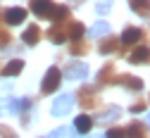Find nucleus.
Segmentation results:
<instances>
[{"label": "nucleus", "mask_w": 150, "mask_h": 138, "mask_svg": "<svg viewBox=\"0 0 150 138\" xmlns=\"http://www.w3.org/2000/svg\"><path fill=\"white\" fill-rule=\"evenodd\" d=\"M10 41H12V36L7 33V29L0 26V48H7V45H10Z\"/></svg>", "instance_id": "b1692460"}, {"label": "nucleus", "mask_w": 150, "mask_h": 138, "mask_svg": "<svg viewBox=\"0 0 150 138\" xmlns=\"http://www.w3.org/2000/svg\"><path fill=\"white\" fill-rule=\"evenodd\" d=\"M22 69H24V60H10V62L3 67V74H5L7 79H12V76H17V74H22Z\"/></svg>", "instance_id": "6ab92c4d"}, {"label": "nucleus", "mask_w": 150, "mask_h": 138, "mask_svg": "<svg viewBox=\"0 0 150 138\" xmlns=\"http://www.w3.org/2000/svg\"><path fill=\"white\" fill-rule=\"evenodd\" d=\"M86 26L81 22H69L67 24V41H76V38H83Z\"/></svg>", "instance_id": "a211bd4d"}, {"label": "nucleus", "mask_w": 150, "mask_h": 138, "mask_svg": "<svg viewBox=\"0 0 150 138\" xmlns=\"http://www.w3.org/2000/svg\"><path fill=\"white\" fill-rule=\"evenodd\" d=\"M129 110L134 112V114H136V112H143V110H145V103H134V105H131Z\"/></svg>", "instance_id": "c85d7f7f"}, {"label": "nucleus", "mask_w": 150, "mask_h": 138, "mask_svg": "<svg viewBox=\"0 0 150 138\" xmlns=\"http://www.w3.org/2000/svg\"><path fill=\"white\" fill-rule=\"evenodd\" d=\"M60 81H62V71L57 69V67H50L48 71H45V76H43V84H41V91H43V95H50V93H55L60 88Z\"/></svg>", "instance_id": "f257e3e1"}, {"label": "nucleus", "mask_w": 150, "mask_h": 138, "mask_svg": "<svg viewBox=\"0 0 150 138\" xmlns=\"http://www.w3.org/2000/svg\"><path fill=\"white\" fill-rule=\"evenodd\" d=\"M45 36H48V41L55 43V45L64 43V41H67V24H52V26L45 31Z\"/></svg>", "instance_id": "1a4fd4ad"}, {"label": "nucleus", "mask_w": 150, "mask_h": 138, "mask_svg": "<svg viewBox=\"0 0 150 138\" xmlns=\"http://www.w3.org/2000/svg\"><path fill=\"white\" fill-rule=\"evenodd\" d=\"M74 129H76L79 133H88L93 129V119L88 114H81V117H76V122H74Z\"/></svg>", "instance_id": "412c9836"}, {"label": "nucleus", "mask_w": 150, "mask_h": 138, "mask_svg": "<svg viewBox=\"0 0 150 138\" xmlns=\"http://www.w3.org/2000/svg\"><path fill=\"white\" fill-rule=\"evenodd\" d=\"M105 33H110V24H107V22H98L96 26H93V29L88 31V36H93V38H98V36H105Z\"/></svg>", "instance_id": "4be33fe9"}, {"label": "nucleus", "mask_w": 150, "mask_h": 138, "mask_svg": "<svg viewBox=\"0 0 150 138\" xmlns=\"http://www.w3.org/2000/svg\"><path fill=\"white\" fill-rule=\"evenodd\" d=\"M64 76L69 81H79V79H86L88 76V64L86 62H79V60H69L64 64Z\"/></svg>", "instance_id": "f03ea898"}, {"label": "nucleus", "mask_w": 150, "mask_h": 138, "mask_svg": "<svg viewBox=\"0 0 150 138\" xmlns=\"http://www.w3.org/2000/svg\"><path fill=\"white\" fill-rule=\"evenodd\" d=\"M129 7L141 19H150V0H129Z\"/></svg>", "instance_id": "f3484780"}, {"label": "nucleus", "mask_w": 150, "mask_h": 138, "mask_svg": "<svg viewBox=\"0 0 150 138\" xmlns=\"http://www.w3.org/2000/svg\"><path fill=\"white\" fill-rule=\"evenodd\" d=\"M50 138H71V129L69 126H60V129L50 131Z\"/></svg>", "instance_id": "5701e85b"}, {"label": "nucleus", "mask_w": 150, "mask_h": 138, "mask_svg": "<svg viewBox=\"0 0 150 138\" xmlns=\"http://www.w3.org/2000/svg\"><path fill=\"white\" fill-rule=\"evenodd\" d=\"M22 110V100H10V112H19Z\"/></svg>", "instance_id": "cd10ccee"}, {"label": "nucleus", "mask_w": 150, "mask_h": 138, "mask_svg": "<svg viewBox=\"0 0 150 138\" xmlns=\"http://www.w3.org/2000/svg\"><path fill=\"white\" fill-rule=\"evenodd\" d=\"M71 107H74V95L64 93V95H60V98H55V103H52L50 112H52L55 117H64V114H69Z\"/></svg>", "instance_id": "39448f33"}, {"label": "nucleus", "mask_w": 150, "mask_h": 138, "mask_svg": "<svg viewBox=\"0 0 150 138\" xmlns=\"http://www.w3.org/2000/svg\"><path fill=\"white\" fill-rule=\"evenodd\" d=\"M3 19L7 26H17V24L26 22V10L24 7H7V10H3Z\"/></svg>", "instance_id": "0eeeda50"}, {"label": "nucleus", "mask_w": 150, "mask_h": 138, "mask_svg": "<svg viewBox=\"0 0 150 138\" xmlns=\"http://www.w3.org/2000/svg\"><path fill=\"white\" fill-rule=\"evenodd\" d=\"M0 136H3V138H17V133L10 126H5V124H0Z\"/></svg>", "instance_id": "bb28decb"}, {"label": "nucleus", "mask_w": 150, "mask_h": 138, "mask_svg": "<svg viewBox=\"0 0 150 138\" xmlns=\"http://www.w3.org/2000/svg\"><path fill=\"white\" fill-rule=\"evenodd\" d=\"M117 117H122V110L117 107V105H110L103 114H100V119H98V124H107V122H115Z\"/></svg>", "instance_id": "aec40b11"}, {"label": "nucleus", "mask_w": 150, "mask_h": 138, "mask_svg": "<svg viewBox=\"0 0 150 138\" xmlns=\"http://www.w3.org/2000/svg\"><path fill=\"white\" fill-rule=\"evenodd\" d=\"M143 38H145V31H143V29H138V26H126V29L122 31L119 43H122L124 48H134V45H138V41H143Z\"/></svg>", "instance_id": "7ed1b4c3"}, {"label": "nucleus", "mask_w": 150, "mask_h": 138, "mask_svg": "<svg viewBox=\"0 0 150 138\" xmlns=\"http://www.w3.org/2000/svg\"><path fill=\"white\" fill-rule=\"evenodd\" d=\"M98 138H105V136H98Z\"/></svg>", "instance_id": "7c9ffc66"}, {"label": "nucleus", "mask_w": 150, "mask_h": 138, "mask_svg": "<svg viewBox=\"0 0 150 138\" xmlns=\"http://www.w3.org/2000/svg\"><path fill=\"white\" fill-rule=\"evenodd\" d=\"M41 36H43L41 26H38V24H31V26H29V29L22 33V41H24L26 45H36V43L41 41Z\"/></svg>", "instance_id": "ddd939ff"}, {"label": "nucleus", "mask_w": 150, "mask_h": 138, "mask_svg": "<svg viewBox=\"0 0 150 138\" xmlns=\"http://www.w3.org/2000/svg\"><path fill=\"white\" fill-rule=\"evenodd\" d=\"M129 62L131 64H150V48L148 45H136L129 52Z\"/></svg>", "instance_id": "6e6552de"}, {"label": "nucleus", "mask_w": 150, "mask_h": 138, "mask_svg": "<svg viewBox=\"0 0 150 138\" xmlns=\"http://www.w3.org/2000/svg\"><path fill=\"white\" fill-rule=\"evenodd\" d=\"M105 138H126V133H124V129H110L105 133Z\"/></svg>", "instance_id": "a878e982"}, {"label": "nucleus", "mask_w": 150, "mask_h": 138, "mask_svg": "<svg viewBox=\"0 0 150 138\" xmlns=\"http://www.w3.org/2000/svg\"><path fill=\"white\" fill-rule=\"evenodd\" d=\"M117 48H119V38H115V36H105L103 41H100V45H98V52L100 55H110V52H117Z\"/></svg>", "instance_id": "dca6fc26"}, {"label": "nucleus", "mask_w": 150, "mask_h": 138, "mask_svg": "<svg viewBox=\"0 0 150 138\" xmlns=\"http://www.w3.org/2000/svg\"><path fill=\"white\" fill-rule=\"evenodd\" d=\"M115 84H119V86H124V88H129V91H141V88H143V81H141L138 76H134V74H122V76H117Z\"/></svg>", "instance_id": "9b49d317"}, {"label": "nucleus", "mask_w": 150, "mask_h": 138, "mask_svg": "<svg viewBox=\"0 0 150 138\" xmlns=\"http://www.w3.org/2000/svg\"><path fill=\"white\" fill-rule=\"evenodd\" d=\"M110 7H112V0H100V3L96 5V12L98 14H105V12H110Z\"/></svg>", "instance_id": "393cba45"}, {"label": "nucleus", "mask_w": 150, "mask_h": 138, "mask_svg": "<svg viewBox=\"0 0 150 138\" xmlns=\"http://www.w3.org/2000/svg\"><path fill=\"white\" fill-rule=\"evenodd\" d=\"M98 95H96V88L93 86H81L79 88V105L83 110H93V107H98Z\"/></svg>", "instance_id": "20e7f679"}, {"label": "nucleus", "mask_w": 150, "mask_h": 138, "mask_svg": "<svg viewBox=\"0 0 150 138\" xmlns=\"http://www.w3.org/2000/svg\"><path fill=\"white\" fill-rule=\"evenodd\" d=\"M126 138H148V129L143 122H131L126 129H124Z\"/></svg>", "instance_id": "2eb2a0df"}, {"label": "nucleus", "mask_w": 150, "mask_h": 138, "mask_svg": "<svg viewBox=\"0 0 150 138\" xmlns=\"http://www.w3.org/2000/svg\"><path fill=\"white\" fill-rule=\"evenodd\" d=\"M148 100H150V98H148Z\"/></svg>", "instance_id": "2f4dec72"}, {"label": "nucleus", "mask_w": 150, "mask_h": 138, "mask_svg": "<svg viewBox=\"0 0 150 138\" xmlns=\"http://www.w3.org/2000/svg\"><path fill=\"white\" fill-rule=\"evenodd\" d=\"M55 10V0H31V12L41 19H50Z\"/></svg>", "instance_id": "423d86ee"}, {"label": "nucleus", "mask_w": 150, "mask_h": 138, "mask_svg": "<svg viewBox=\"0 0 150 138\" xmlns=\"http://www.w3.org/2000/svg\"><path fill=\"white\" fill-rule=\"evenodd\" d=\"M110 84H115V64H105L100 71H98V86H110Z\"/></svg>", "instance_id": "4468645a"}, {"label": "nucleus", "mask_w": 150, "mask_h": 138, "mask_svg": "<svg viewBox=\"0 0 150 138\" xmlns=\"http://www.w3.org/2000/svg\"><path fill=\"white\" fill-rule=\"evenodd\" d=\"M50 22H52V24H69V22H71L69 5H55L52 14H50Z\"/></svg>", "instance_id": "9d476101"}, {"label": "nucleus", "mask_w": 150, "mask_h": 138, "mask_svg": "<svg viewBox=\"0 0 150 138\" xmlns=\"http://www.w3.org/2000/svg\"><path fill=\"white\" fill-rule=\"evenodd\" d=\"M88 50H91V43L86 41V38L69 41V55L71 57H83V55H88Z\"/></svg>", "instance_id": "f8f14e48"}, {"label": "nucleus", "mask_w": 150, "mask_h": 138, "mask_svg": "<svg viewBox=\"0 0 150 138\" xmlns=\"http://www.w3.org/2000/svg\"><path fill=\"white\" fill-rule=\"evenodd\" d=\"M145 124H148V126H150V114H145Z\"/></svg>", "instance_id": "c756f323"}]
</instances>
